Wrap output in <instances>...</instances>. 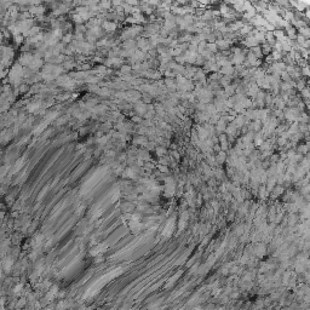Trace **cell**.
Here are the masks:
<instances>
[{"label":"cell","mask_w":310,"mask_h":310,"mask_svg":"<svg viewBox=\"0 0 310 310\" xmlns=\"http://www.w3.org/2000/svg\"><path fill=\"white\" fill-rule=\"evenodd\" d=\"M131 70H132V69H131V67H130V66H124L121 68V72H122V73H130Z\"/></svg>","instance_id":"obj_2"},{"label":"cell","mask_w":310,"mask_h":310,"mask_svg":"<svg viewBox=\"0 0 310 310\" xmlns=\"http://www.w3.org/2000/svg\"><path fill=\"white\" fill-rule=\"evenodd\" d=\"M103 28H106V31H114V29H116V24L110 22V21H106V22H103Z\"/></svg>","instance_id":"obj_1"}]
</instances>
